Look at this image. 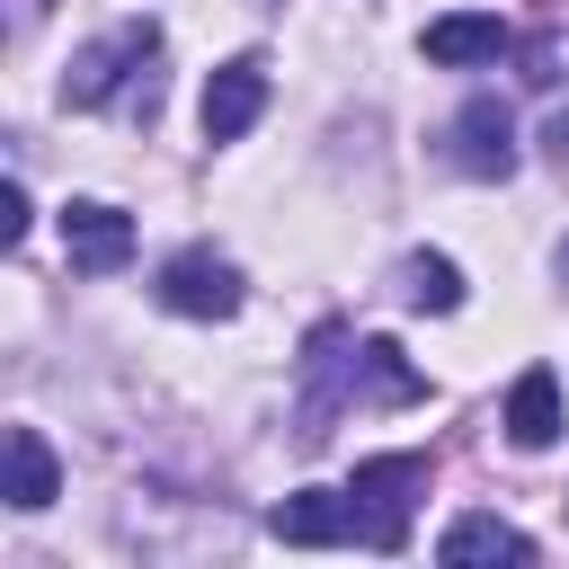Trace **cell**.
I'll list each match as a JSON object with an SVG mask.
<instances>
[{"instance_id": "obj_16", "label": "cell", "mask_w": 569, "mask_h": 569, "mask_svg": "<svg viewBox=\"0 0 569 569\" xmlns=\"http://www.w3.org/2000/svg\"><path fill=\"white\" fill-rule=\"evenodd\" d=\"M560 276H569V249H560Z\"/></svg>"}, {"instance_id": "obj_17", "label": "cell", "mask_w": 569, "mask_h": 569, "mask_svg": "<svg viewBox=\"0 0 569 569\" xmlns=\"http://www.w3.org/2000/svg\"><path fill=\"white\" fill-rule=\"evenodd\" d=\"M18 9H44V0H18Z\"/></svg>"}, {"instance_id": "obj_3", "label": "cell", "mask_w": 569, "mask_h": 569, "mask_svg": "<svg viewBox=\"0 0 569 569\" xmlns=\"http://www.w3.org/2000/svg\"><path fill=\"white\" fill-rule=\"evenodd\" d=\"M160 302H169L178 320H231V311H240V267H231L222 249H178V258L160 267Z\"/></svg>"}, {"instance_id": "obj_11", "label": "cell", "mask_w": 569, "mask_h": 569, "mask_svg": "<svg viewBox=\"0 0 569 569\" xmlns=\"http://www.w3.org/2000/svg\"><path fill=\"white\" fill-rule=\"evenodd\" d=\"M445 569H471V560H533V542L507 525V516H453L445 542H436Z\"/></svg>"}, {"instance_id": "obj_5", "label": "cell", "mask_w": 569, "mask_h": 569, "mask_svg": "<svg viewBox=\"0 0 569 569\" xmlns=\"http://www.w3.org/2000/svg\"><path fill=\"white\" fill-rule=\"evenodd\" d=\"M258 116H267V62L258 53H231L204 80V142H240Z\"/></svg>"}, {"instance_id": "obj_8", "label": "cell", "mask_w": 569, "mask_h": 569, "mask_svg": "<svg viewBox=\"0 0 569 569\" xmlns=\"http://www.w3.org/2000/svg\"><path fill=\"white\" fill-rule=\"evenodd\" d=\"M498 53H507V18H489V9H453V18L427 27V62H445V71H471V62H498Z\"/></svg>"}, {"instance_id": "obj_15", "label": "cell", "mask_w": 569, "mask_h": 569, "mask_svg": "<svg viewBox=\"0 0 569 569\" xmlns=\"http://www.w3.org/2000/svg\"><path fill=\"white\" fill-rule=\"evenodd\" d=\"M542 151H551V169H569V107L542 116Z\"/></svg>"}, {"instance_id": "obj_4", "label": "cell", "mask_w": 569, "mask_h": 569, "mask_svg": "<svg viewBox=\"0 0 569 569\" xmlns=\"http://www.w3.org/2000/svg\"><path fill=\"white\" fill-rule=\"evenodd\" d=\"M62 258H71L80 276H116V267L133 258V213H116V204H98V196L62 204Z\"/></svg>"}, {"instance_id": "obj_13", "label": "cell", "mask_w": 569, "mask_h": 569, "mask_svg": "<svg viewBox=\"0 0 569 569\" xmlns=\"http://www.w3.org/2000/svg\"><path fill=\"white\" fill-rule=\"evenodd\" d=\"M356 373H365V391H373V400H418V391H427V382L400 365V347H391V338H365V347H356Z\"/></svg>"}, {"instance_id": "obj_7", "label": "cell", "mask_w": 569, "mask_h": 569, "mask_svg": "<svg viewBox=\"0 0 569 569\" xmlns=\"http://www.w3.org/2000/svg\"><path fill=\"white\" fill-rule=\"evenodd\" d=\"M453 169H462V178H507V169H516V124H507L498 98H471V107L453 116Z\"/></svg>"}, {"instance_id": "obj_1", "label": "cell", "mask_w": 569, "mask_h": 569, "mask_svg": "<svg viewBox=\"0 0 569 569\" xmlns=\"http://www.w3.org/2000/svg\"><path fill=\"white\" fill-rule=\"evenodd\" d=\"M160 27L151 18H124V27H107L98 44H80L71 53V71H62V107H107L124 80H142V116L160 107Z\"/></svg>"}, {"instance_id": "obj_6", "label": "cell", "mask_w": 569, "mask_h": 569, "mask_svg": "<svg viewBox=\"0 0 569 569\" xmlns=\"http://www.w3.org/2000/svg\"><path fill=\"white\" fill-rule=\"evenodd\" d=\"M267 533H276V542H302V551H329V542H365V516H356V498H338V489H302V498H284V507L267 516Z\"/></svg>"}, {"instance_id": "obj_9", "label": "cell", "mask_w": 569, "mask_h": 569, "mask_svg": "<svg viewBox=\"0 0 569 569\" xmlns=\"http://www.w3.org/2000/svg\"><path fill=\"white\" fill-rule=\"evenodd\" d=\"M507 436H516L525 453L560 445V382H551V365H525V373H516V391H507Z\"/></svg>"}, {"instance_id": "obj_10", "label": "cell", "mask_w": 569, "mask_h": 569, "mask_svg": "<svg viewBox=\"0 0 569 569\" xmlns=\"http://www.w3.org/2000/svg\"><path fill=\"white\" fill-rule=\"evenodd\" d=\"M0 453H9V507H18V516H36V507H53V498H62L53 445H44L36 427H9V436H0Z\"/></svg>"}, {"instance_id": "obj_12", "label": "cell", "mask_w": 569, "mask_h": 569, "mask_svg": "<svg viewBox=\"0 0 569 569\" xmlns=\"http://www.w3.org/2000/svg\"><path fill=\"white\" fill-rule=\"evenodd\" d=\"M400 293H409L418 311H462V267L436 258V249H418V258L400 267Z\"/></svg>"}, {"instance_id": "obj_14", "label": "cell", "mask_w": 569, "mask_h": 569, "mask_svg": "<svg viewBox=\"0 0 569 569\" xmlns=\"http://www.w3.org/2000/svg\"><path fill=\"white\" fill-rule=\"evenodd\" d=\"M0 240H9V249L27 240V187H18V178L0 187Z\"/></svg>"}, {"instance_id": "obj_2", "label": "cell", "mask_w": 569, "mask_h": 569, "mask_svg": "<svg viewBox=\"0 0 569 569\" xmlns=\"http://www.w3.org/2000/svg\"><path fill=\"white\" fill-rule=\"evenodd\" d=\"M356 516H365V542L373 551H400L409 542V507L427 498V453H373L356 462Z\"/></svg>"}]
</instances>
